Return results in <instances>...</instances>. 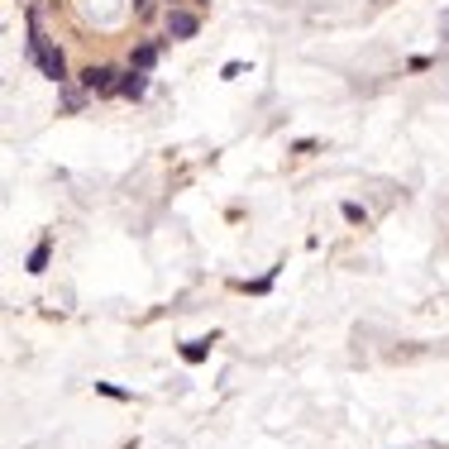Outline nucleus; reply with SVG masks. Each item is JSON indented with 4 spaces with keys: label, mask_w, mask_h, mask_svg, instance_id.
I'll use <instances>...</instances> for the list:
<instances>
[{
    "label": "nucleus",
    "mask_w": 449,
    "mask_h": 449,
    "mask_svg": "<svg viewBox=\"0 0 449 449\" xmlns=\"http://www.w3.org/2000/svg\"><path fill=\"white\" fill-rule=\"evenodd\" d=\"M153 63H158V43H139L134 48V72H148Z\"/></svg>",
    "instance_id": "5"
},
{
    "label": "nucleus",
    "mask_w": 449,
    "mask_h": 449,
    "mask_svg": "<svg viewBox=\"0 0 449 449\" xmlns=\"http://www.w3.org/2000/svg\"><path fill=\"white\" fill-rule=\"evenodd\" d=\"M29 63L38 67V72H43V77L48 81H58V86H63L67 81V63H63V48H58V43H53L48 33L38 29V19L29 15Z\"/></svg>",
    "instance_id": "1"
},
{
    "label": "nucleus",
    "mask_w": 449,
    "mask_h": 449,
    "mask_svg": "<svg viewBox=\"0 0 449 449\" xmlns=\"http://www.w3.org/2000/svg\"><path fill=\"white\" fill-rule=\"evenodd\" d=\"M96 392H105V397H110V401H125V397H129L125 387H115V383H96Z\"/></svg>",
    "instance_id": "8"
},
{
    "label": "nucleus",
    "mask_w": 449,
    "mask_h": 449,
    "mask_svg": "<svg viewBox=\"0 0 449 449\" xmlns=\"http://www.w3.org/2000/svg\"><path fill=\"white\" fill-rule=\"evenodd\" d=\"M63 105H67V110H81V105H86V91H67Z\"/></svg>",
    "instance_id": "9"
},
{
    "label": "nucleus",
    "mask_w": 449,
    "mask_h": 449,
    "mask_svg": "<svg viewBox=\"0 0 449 449\" xmlns=\"http://www.w3.org/2000/svg\"><path fill=\"white\" fill-rule=\"evenodd\" d=\"M29 5H33V0H29Z\"/></svg>",
    "instance_id": "11"
},
{
    "label": "nucleus",
    "mask_w": 449,
    "mask_h": 449,
    "mask_svg": "<svg viewBox=\"0 0 449 449\" xmlns=\"http://www.w3.org/2000/svg\"><path fill=\"white\" fill-rule=\"evenodd\" d=\"M115 77H120L115 67H86V72H81V86H86L91 96H115V91H120Z\"/></svg>",
    "instance_id": "2"
},
{
    "label": "nucleus",
    "mask_w": 449,
    "mask_h": 449,
    "mask_svg": "<svg viewBox=\"0 0 449 449\" xmlns=\"http://www.w3.org/2000/svg\"><path fill=\"white\" fill-rule=\"evenodd\" d=\"M43 268H48V244H38L29 254V273H43Z\"/></svg>",
    "instance_id": "7"
},
{
    "label": "nucleus",
    "mask_w": 449,
    "mask_h": 449,
    "mask_svg": "<svg viewBox=\"0 0 449 449\" xmlns=\"http://www.w3.org/2000/svg\"><path fill=\"white\" fill-rule=\"evenodd\" d=\"M144 72H129V77H120V91H115V96H129V100H139L144 96Z\"/></svg>",
    "instance_id": "4"
},
{
    "label": "nucleus",
    "mask_w": 449,
    "mask_h": 449,
    "mask_svg": "<svg viewBox=\"0 0 449 449\" xmlns=\"http://www.w3.org/2000/svg\"><path fill=\"white\" fill-rule=\"evenodd\" d=\"M196 29H201V19L187 15V10H172V15H167V38H177V43H182V38H192Z\"/></svg>",
    "instance_id": "3"
},
{
    "label": "nucleus",
    "mask_w": 449,
    "mask_h": 449,
    "mask_svg": "<svg viewBox=\"0 0 449 449\" xmlns=\"http://www.w3.org/2000/svg\"><path fill=\"white\" fill-rule=\"evenodd\" d=\"M206 353H210V339H192V344L182 349V358H187V363H201Z\"/></svg>",
    "instance_id": "6"
},
{
    "label": "nucleus",
    "mask_w": 449,
    "mask_h": 449,
    "mask_svg": "<svg viewBox=\"0 0 449 449\" xmlns=\"http://www.w3.org/2000/svg\"><path fill=\"white\" fill-rule=\"evenodd\" d=\"M134 10H139V15H148V10H153V0H134Z\"/></svg>",
    "instance_id": "10"
}]
</instances>
